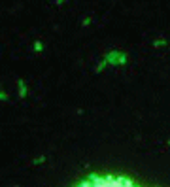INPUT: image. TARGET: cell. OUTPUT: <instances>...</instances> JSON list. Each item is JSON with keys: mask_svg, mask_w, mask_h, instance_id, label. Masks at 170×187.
Instances as JSON below:
<instances>
[{"mask_svg": "<svg viewBox=\"0 0 170 187\" xmlns=\"http://www.w3.org/2000/svg\"><path fill=\"white\" fill-rule=\"evenodd\" d=\"M80 187H138V185H134L129 180H121V178H94V180L81 183Z\"/></svg>", "mask_w": 170, "mask_h": 187, "instance_id": "cell-1", "label": "cell"}]
</instances>
